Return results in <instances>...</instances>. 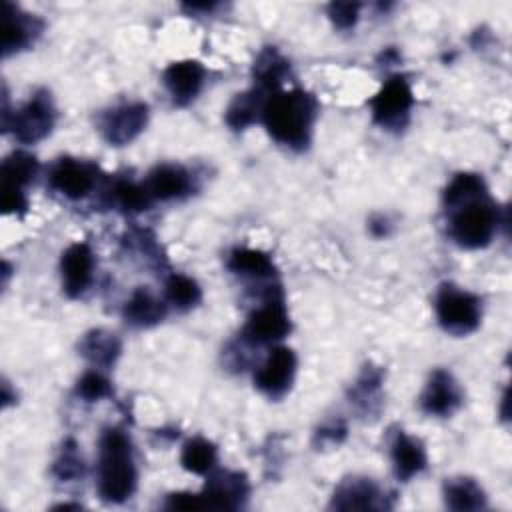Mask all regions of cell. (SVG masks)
<instances>
[{
	"label": "cell",
	"mask_w": 512,
	"mask_h": 512,
	"mask_svg": "<svg viewBox=\"0 0 512 512\" xmlns=\"http://www.w3.org/2000/svg\"><path fill=\"white\" fill-rule=\"evenodd\" d=\"M316 114L318 104L312 94L302 88H280L266 98L260 122L278 144L304 150L310 144Z\"/></svg>",
	"instance_id": "obj_1"
},
{
	"label": "cell",
	"mask_w": 512,
	"mask_h": 512,
	"mask_svg": "<svg viewBox=\"0 0 512 512\" xmlns=\"http://www.w3.org/2000/svg\"><path fill=\"white\" fill-rule=\"evenodd\" d=\"M98 494L104 502L128 500L138 484L132 442L120 428H106L98 440Z\"/></svg>",
	"instance_id": "obj_2"
},
{
	"label": "cell",
	"mask_w": 512,
	"mask_h": 512,
	"mask_svg": "<svg viewBox=\"0 0 512 512\" xmlns=\"http://www.w3.org/2000/svg\"><path fill=\"white\" fill-rule=\"evenodd\" d=\"M446 210L448 236L466 250H478L492 242L500 226V210L488 192L462 200Z\"/></svg>",
	"instance_id": "obj_3"
},
{
	"label": "cell",
	"mask_w": 512,
	"mask_h": 512,
	"mask_svg": "<svg viewBox=\"0 0 512 512\" xmlns=\"http://www.w3.org/2000/svg\"><path fill=\"white\" fill-rule=\"evenodd\" d=\"M280 286H270L264 294V300L254 308L240 332V340L248 346L272 344L288 336L290 332V314L284 304V296L278 290Z\"/></svg>",
	"instance_id": "obj_4"
},
{
	"label": "cell",
	"mask_w": 512,
	"mask_h": 512,
	"mask_svg": "<svg viewBox=\"0 0 512 512\" xmlns=\"http://www.w3.org/2000/svg\"><path fill=\"white\" fill-rule=\"evenodd\" d=\"M434 310L440 326L454 334L466 336L480 326L482 300L454 284H442L434 298Z\"/></svg>",
	"instance_id": "obj_5"
},
{
	"label": "cell",
	"mask_w": 512,
	"mask_h": 512,
	"mask_svg": "<svg viewBox=\"0 0 512 512\" xmlns=\"http://www.w3.org/2000/svg\"><path fill=\"white\" fill-rule=\"evenodd\" d=\"M372 120L384 130H402L414 106V92L410 82L396 74L390 76L382 88L368 100Z\"/></svg>",
	"instance_id": "obj_6"
},
{
	"label": "cell",
	"mask_w": 512,
	"mask_h": 512,
	"mask_svg": "<svg viewBox=\"0 0 512 512\" xmlns=\"http://www.w3.org/2000/svg\"><path fill=\"white\" fill-rule=\"evenodd\" d=\"M56 122V108L46 90L36 92L28 102L14 110L4 122V130H12L14 138L22 144H34L46 138Z\"/></svg>",
	"instance_id": "obj_7"
},
{
	"label": "cell",
	"mask_w": 512,
	"mask_h": 512,
	"mask_svg": "<svg viewBox=\"0 0 512 512\" xmlns=\"http://www.w3.org/2000/svg\"><path fill=\"white\" fill-rule=\"evenodd\" d=\"M38 174V160L24 152L14 150L2 160V212L24 214L28 208L26 188Z\"/></svg>",
	"instance_id": "obj_8"
},
{
	"label": "cell",
	"mask_w": 512,
	"mask_h": 512,
	"mask_svg": "<svg viewBox=\"0 0 512 512\" xmlns=\"http://www.w3.org/2000/svg\"><path fill=\"white\" fill-rule=\"evenodd\" d=\"M98 166L78 158H58L48 170V186L68 200L86 198L98 182Z\"/></svg>",
	"instance_id": "obj_9"
},
{
	"label": "cell",
	"mask_w": 512,
	"mask_h": 512,
	"mask_svg": "<svg viewBox=\"0 0 512 512\" xmlns=\"http://www.w3.org/2000/svg\"><path fill=\"white\" fill-rule=\"evenodd\" d=\"M148 124V106L144 102H122L98 118V130L110 146L130 144Z\"/></svg>",
	"instance_id": "obj_10"
},
{
	"label": "cell",
	"mask_w": 512,
	"mask_h": 512,
	"mask_svg": "<svg viewBox=\"0 0 512 512\" xmlns=\"http://www.w3.org/2000/svg\"><path fill=\"white\" fill-rule=\"evenodd\" d=\"M296 354L288 346H276L254 372V386L268 398L278 400L288 394L296 376Z\"/></svg>",
	"instance_id": "obj_11"
},
{
	"label": "cell",
	"mask_w": 512,
	"mask_h": 512,
	"mask_svg": "<svg viewBox=\"0 0 512 512\" xmlns=\"http://www.w3.org/2000/svg\"><path fill=\"white\" fill-rule=\"evenodd\" d=\"M62 290L68 298H80L94 278V252L88 242L70 244L60 258Z\"/></svg>",
	"instance_id": "obj_12"
},
{
	"label": "cell",
	"mask_w": 512,
	"mask_h": 512,
	"mask_svg": "<svg viewBox=\"0 0 512 512\" xmlns=\"http://www.w3.org/2000/svg\"><path fill=\"white\" fill-rule=\"evenodd\" d=\"M462 398V388L456 378L448 370L436 368L420 394V408L430 416L446 418L460 408Z\"/></svg>",
	"instance_id": "obj_13"
},
{
	"label": "cell",
	"mask_w": 512,
	"mask_h": 512,
	"mask_svg": "<svg viewBox=\"0 0 512 512\" xmlns=\"http://www.w3.org/2000/svg\"><path fill=\"white\" fill-rule=\"evenodd\" d=\"M44 24L34 14L20 10L18 6L4 2L2 14V56L8 58L10 54L22 52L30 48L36 38L40 36Z\"/></svg>",
	"instance_id": "obj_14"
},
{
	"label": "cell",
	"mask_w": 512,
	"mask_h": 512,
	"mask_svg": "<svg viewBox=\"0 0 512 512\" xmlns=\"http://www.w3.org/2000/svg\"><path fill=\"white\" fill-rule=\"evenodd\" d=\"M248 480L242 472L220 470L210 474L204 490L200 492L206 508L214 510H236L248 498Z\"/></svg>",
	"instance_id": "obj_15"
},
{
	"label": "cell",
	"mask_w": 512,
	"mask_h": 512,
	"mask_svg": "<svg viewBox=\"0 0 512 512\" xmlns=\"http://www.w3.org/2000/svg\"><path fill=\"white\" fill-rule=\"evenodd\" d=\"M144 186L152 200H180L194 192V176L180 164H158L148 172Z\"/></svg>",
	"instance_id": "obj_16"
},
{
	"label": "cell",
	"mask_w": 512,
	"mask_h": 512,
	"mask_svg": "<svg viewBox=\"0 0 512 512\" xmlns=\"http://www.w3.org/2000/svg\"><path fill=\"white\" fill-rule=\"evenodd\" d=\"M162 82L172 102L176 106H186L200 94L206 82V70L198 60H178L164 70Z\"/></svg>",
	"instance_id": "obj_17"
},
{
	"label": "cell",
	"mask_w": 512,
	"mask_h": 512,
	"mask_svg": "<svg viewBox=\"0 0 512 512\" xmlns=\"http://www.w3.org/2000/svg\"><path fill=\"white\" fill-rule=\"evenodd\" d=\"M390 460H392L394 476L400 482H408L410 478L420 474L428 464V456L422 440L416 436H410L404 430H398L390 442Z\"/></svg>",
	"instance_id": "obj_18"
},
{
	"label": "cell",
	"mask_w": 512,
	"mask_h": 512,
	"mask_svg": "<svg viewBox=\"0 0 512 512\" xmlns=\"http://www.w3.org/2000/svg\"><path fill=\"white\" fill-rule=\"evenodd\" d=\"M384 494L380 488L368 480V478H348L344 480L334 496H332V508L338 510H378L384 504Z\"/></svg>",
	"instance_id": "obj_19"
},
{
	"label": "cell",
	"mask_w": 512,
	"mask_h": 512,
	"mask_svg": "<svg viewBox=\"0 0 512 512\" xmlns=\"http://www.w3.org/2000/svg\"><path fill=\"white\" fill-rule=\"evenodd\" d=\"M166 310V300L156 298L148 288H136L124 304L122 316L134 328H150L164 320Z\"/></svg>",
	"instance_id": "obj_20"
},
{
	"label": "cell",
	"mask_w": 512,
	"mask_h": 512,
	"mask_svg": "<svg viewBox=\"0 0 512 512\" xmlns=\"http://www.w3.org/2000/svg\"><path fill=\"white\" fill-rule=\"evenodd\" d=\"M228 270L246 280H270L276 276V266L266 252L244 246L230 252Z\"/></svg>",
	"instance_id": "obj_21"
},
{
	"label": "cell",
	"mask_w": 512,
	"mask_h": 512,
	"mask_svg": "<svg viewBox=\"0 0 512 512\" xmlns=\"http://www.w3.org/2000/svg\"><path fill=\"white\" fill-rule=\"evenodd\" d=\"M78 350L80 354L94 366L98 368H110L118 356H120V340L116 338V334L96 328L86 332L80 342H78Z\"/></svg>",
	"instance_id": "obj_22"
},
{
	"label": "cell",
	"mask_w": 512,
	"mask_h": 512,
	"mask_svg": "<svg viewBox=\"0 0 512 512\" xmlns=\"http://www.w3.org/2000/svg\"><path fill=\"white\" fill-rule=\"evenodd\" d=\"M288 72H290L288 60L276 48H266L260 52L252 68L254 86L270 96L272 92L282 88Z\"/></svg>",
	"instance_id": "obj_23"
},
{
	"label": "cell",
	"mask_w": 512,
	"mask_h": 512,
	"mask_svg": "<svg viewBox=\"0 0 512 512\" xmlns=\"http://www.w3.org/2000/svg\"><path fill=\"white\" fill-rule=\"evenodd\" d=\"M266 98H268V94H264L256 86H252L250 90H246L242 94H236L226 108V124L232 130L248 128L250 124L260 120Z\"/></svg>",
	"instance_id": "obj_24"
},
{
	"label": "cell",
	"mask_w": 512,
	"mask_h": 512,
	"mask_svg": "<svg viewBox=\"0 0 512 512\" xmlns=\"http://www.w3.org/2000/svg\"><path fill=\"white\" fill-rule=\"evenodd\" d=\"M444 502L450 510H482L486 506V494L472 478H452L444 484Z\"/></svg>",
	"instance_id": "obj_25"
},
{
	"label": "cell",
	"mask_w": 512,
	"mask_h": 512,
	"mask_svg": "<svg viewBox=\"0 0 512 512\" xmlns=\"http://www.w3.org/2000/svg\"><path fill=\"white\" fill-rule=\"evenodd\" d=\"M216 460H218V450L208 438L194 436L182 446L180 464L186 472H192L198 476L210 474L216 466Z\"/></svg>",
	"instance_id": "obj_26"
},
{
	"label": "cell",
	"mask_w": 512,
	"mask_h": 512,
	"mask_svg": "<svg viewBox=\"0 0 512 512\" xmlns=\"http://www.w3.org/2000/svg\"><path fill=\"white\" fill-rule=\"evenodd\" d=\"M110 202L122 210V212H142L148 210L150 204L154 202L146 190L144 184H138L134 180H126V178H118L112 182L110 190Z\"/></svg>",
	"instance_id": "obj_27"
},
{
	"label": "cell",
	"mask_w": 512,
	"mask_h": 512,
	"mask_svg": "<svg viewBox=\"0 0 512 512\" xmlns=\"http://www.w3.org/2000/svg\"><path fill=\"white\" fill-rule=\"evenodd\" d=\"M164 296H166V302L172 304L176 310L186 312L200 304L202 290L194 278L174 272L164 282Z\"/></svg>",
	"instance_id": "obj_28"
},
{
	"label": "cell",
	"mask_w": 512,
	"mask_h": 512,
	"mask_svg": "<svg viewBox=\"0 0 512 512\" xmlns=\"http://www.w3.org/2000/svg\"><path fill=\"white\" fill-rule=\"evenodd\" d=\"M380 386H382V370L366 366L354 388L350 392V402L360 408L364 414L376 412V404L380 402Z\"/></svg>",
	"instance_id": "obj_29"
},
{
	"label": "cell",
	"mask_w": 512,
	"mask_h": 512,
	"mask_svg": "<svg viewBox=\"0 0 512 512\" xmlns=\"http://www.w3.org/2000/svg\"><path fill=\"white\" fill-rule=\"evenodd\" d=\"M488 192V186L484 182V178L480 174H474V172H460L456 174L444 194H442V202H444V208H450L462 200H468V198H474V196H480Z\"/></svg>",
	"instance_id": "obj_30"
},
{
	"label": "cell",
	"mask_w": 512,
	"mask_h": 512,
	"mask_svg": "<svg viewBox=\"0 0 512 512\" xmlns=\"http://www.w3.org/2000/svg\"><path fill=\"white\" fill-rule=\"evenodd\" d=\"M52 472L62 482H72V480L82 478L84 462H82V456L78 452V444L72 438H68L62 444V450H60L58 458L52 464Z\"/></svg>",
	"instance_id": "obj_31"
},
{
	"label": "cell",
	"mask_w": 512,
	"mask_h": 512,
	"mask_svg": "<svg viewBox=\"0 0 512 512\" xmlns=\"http://www.w3.org/2000/svg\"><path fill=\"white\" fill-rule=\"evenodd\" d=\"M76 394L84 402H96L106 396H112V386H110V380L102 372L88 370L80 376V380L76 384Z\"/></svg>",
	"instance_id": "obj_32"
},
{
	"label": "cell",
	"mask_w": 512,
	"mask_h": 512,
	"mask_svg": "<svg viewBox=\"0 0 512 512\" xmlns=\"http://www.w3.org/2000/svg\"><path fill=\"white\" fill-rule=\"evenodd\" d=\"M360 8L358 2H332L328 4V16L336 28L350 30L358 22Z\"/></svg>",
	"instance_id": "obj_33"
},
{
	"label": "cell",
	"mask_w": 512,
	"mask_h": 512,
	"mask_svg": "<svg viewBox=\"0 0 512 512\" xmlns=\"http://www.w3.org/2000/svg\"><path fill=\"white\" fill-rule=\"evenodd\" d=\"M164 508L168 510H200L204 506L202 494H192V492H174L166 496Z\"/></svg>",
	"instance_id": "obj_34"
},
{
	"label": "cell",
	"mask_w": 512,
	"mask_h": 512,
	"mask_svg": "<svg viewBox=\"0 0 512 512\" xmlns=\"http://www.w3.org/2000/svg\"><path fill=\"white\" fill-rule=\"evenodd\" d=\"M344 438H346V424L340 418L326 422L316 432V442H320V444H326V442L340 444Z\"/></svg>",
	"instance_id": "obj_35"
},
{
	"label": "cell",
	"mask_w": 512,
	"mask_h": 512,
	"mask_svg": "<svg viewBox=\"0 0 512 512\" xmlns=\"http://www.w3.org/2000/svg\"><path fill=\"white\" fill-rule=\"evenodd\" d=\"M370 232L374 234V236H386L388 234V220L384 218V216H376V218H372L370 220Z\"/></svg>",
	"instance_id": "obj_36"
}]
</instances>
